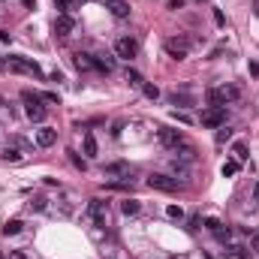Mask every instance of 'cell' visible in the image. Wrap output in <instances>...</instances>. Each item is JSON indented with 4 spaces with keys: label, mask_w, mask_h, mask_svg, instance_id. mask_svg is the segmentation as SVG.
I'll return each mask as SVG.
<instances>
[{
    "label": "cell",
    "mask_w": 259,
    "mask_h": 259,
    "mask_svg": "<svg viewBox=\"0 0 259 259\" xmlns=\"http://www.w3.org/2000/svg\"><path fill=\"white\" fill-rule=\"evenodd\" d=\"M241 97V88H235V84H220V88H211L208 91V103L211 106H229Z\"/></svg>",
    "instance_id": "1"
},
{
    "label": "cell",
    "mask_w": 259,
    "mask_h": 259,
    "mask_svg": "<svg viewBox=\"0 0 259 259\" xmlns=\"http://www.w3.org/2000/svg\"><path fill=\"white\" fill-rule=\"evenodd\" d=\"M0 66L9 69V72H24V75H42L39 63L27 60V57H6V60H0Z\"/></svg>",
    "instance_id": "2"
},
{
    "label": "cell",
    "mask_w": 259,
    "mask_h": 259,
    "mask_svg": "<svg viewBox=\"0 0 259 259\" xmlns=\"http://www.w3.org/2000/svg\"><path fill=\"white\" fill-rule=\"evenodd\" d=\"M21 100H24V115L30 118V121H45V106H42V97L39 94H30V91H24L21 94Z\"/></svg>",
    "instance_id": "3"
},
{
    "label": "cell",
    "mask_w": 259,
    "mask_h": 259,
    "mask_svg": "<svg viewBox=\"0 0 259 259\" xmlns=\"http://www.w3.org/2000/svg\"><path fill=\"white\" fill-rule=\"evenodd\" d=\"M202 127H226V106H208L205 112H202Z\"/></svg>",
    "instance_id": "4"
},
{
    "label": "cell",
    "mask_w": 259,
    "mask_h": 259,
    "mask_svg": "<svg viewBox=\"0 0 259 259\" xmlns=\"http://www.w3.org/2000/svg\"><path fill=\"white\" fill-rule=\"evenodd\" d=\"M166 51H169V57L184 60L187 51H190V39H187V36H169V39H166Z\"/></svg>",
    "instance_id": "5"
},
{
    "label": "cell",
    "mask_w": 259,
    "mask_h": 259,
    "mask_svg": "<svg viewBox=\"0 0 259 259\" xmlns=\"http://www.w3.org/2000/svg\"><path fill=\"white\" fill-rule=\"evenodd\" d=\"M148 187L151 190H160V193H175L178 190V181L175 178H169V175H148Z\"/></svg>",
    "instance_id": "6"
},
{
    "label": "cell",
    "mask_w": 259,
    "mask_h": 259,
    "mask_svg": "<svg viewBox=\"0 0 259 259\" xmlns=\"http://www.w3.org/2000/svg\"><path fill=\"white\" fill-rule=\"evenodd\" d=\"M139 54V42L133 39V36H121L118 42H115V57H124V60H133Z\"/></svg>",
    "instance_id": "7"
},
{
    "label": "cell",
    "mask_w": 259,
    "mask_h": 259,
    "mask_svg": "<svg viewBox=\"0 0 259 259\" xmlns=\"http://www.w3.org/2000/svg\"><path fill=\"white\" fill-rule=\"evenodd\" d=\"M157 139H160V145L169 148V151H175V148L184 142V136H181L178 130H169V127H160V130H157Z\"/></svg>",
    "instance_id": "8"
},
{
    "label": "cell",
    "mask_w": 259,
    "mask_h": 259,
    "mask_svg": "<svg viewBox=\"0 0 259 259\" xmlns=\"http://www.w3.org/2000/svg\"><path fill=\"white\" fill-rule=\"evenodd\" d=\"M103 175H106V178H127V175H130V163H124V160L106 163V166H103Z\"/></svg>",
    "instance_id": "9"
},
{
    "label": "cell",
    "mask_w": 259,
    "mask_h": 259,
    "mask_svg": "<svg viewBox=\"0 0 259 259\" xmlns=\"http://www.w3.org/2000/svg\"><path fill=\"white\" fill-rule=\"evenodd\" d=\"M88 214H91V220H94L97 226H106V220H109L106 202H100V199H91V205H88Z\"/></svg>",
    "instance_id": "10"
},
{
    "label": "cell",
    "mask_w": 259,
    "mask_h": 259,
    "mask_svg": "<svg viewBox=\"0 0 259 259\" xmlns=\"http://www.w3.org/2000/svg\"><path fill=\"white\" fill-rule=\"evenodd\" d=\"M205 226L214 232V238H217V241H229V238H232V229H229V226H223V223H220V220H214V217H211V220H205Z\"/></svg>",
    "instance_id": "11"
},
{
    "label": "cell",
    "mask_w": 259,
    "mask_h": 259,
    "mask_svg": "<svg viewBox=\"0 0 259 259\" xmlns=\"http://www.w3.org/2000/svg\"><path fill=\"white\" fill-rule=\"evenodd\" d=\"M72 27H75V21H72L66 12L54 18V33H57V36H69V33H72Z\"/></svg>",
    "instance_id": "12"
},
{
    "label": "cell",
    "mask_w": 259,
    "mask_h": 259,
    "mask_svg": "<svg viewBox=\"0 0 259 259\" xmlns=\"http://www.w3.org/2000/svg\"><path fill=\"white\" fill-rule=\"evenodd\" d=\"M54 142H57V130H51V127L36 130V145H39V148H51Z\"/></svg>",
    "instance_id": "13"
},
{
    "label": "cell",
    "mask_w": 259,
    "mask_h": 259,
    "mask_svg": "<svg viewBox=\"0 0 259 259\" xmlns=\"http://www.w3.org/2000/svg\"><path fill=\"white\" fill-rule=\"evenodd\" d=\"M94 69H100V72H112V69H115V57H112V54H100V57H94Z\"/></svg>",
    "instance_id": "14"
},
{
    "label": "cell",
    "mask_w": 259,
    "mask_h": 259,
    "mask_svg": "<svg viewBox=\"0 0 259 259\" xmlns=\"http://www.w3.org/2000/svg\"><path fill=\"white\" fill-rule=\"evenodd\" d=\"M109 9H112L115 18H127V15H130V3H124V0H112Z\"/></svg>",
    "instance_id": "15"
},
{
    "label": "cell",
    "mask_w": 259,
    "mask_h": 259,
    "mask_svg": "<svg viewBox=\"0 0 259 259\" xmlns=\"http://www.w3.org/2000/svg\"><path fill=\"white\" fill-rule=\"evenodd\" d=\"M75 66H78V69H94V54L75 51Z\"/></svg>",
    "instance_id": "16"
},
{
    "label": "cell",
    "mask_w": 259,
    "mask_h": 259,
    "mask_svg": "<svg viewBox=\"0 0 259 259\" xmlns=\"http://www.w3.org/2000/svg\"><path fill=\"white\" fill-rule=\"evenodd\" d=\"M175 151H178V157H181V160H196V148H193V145H187V142H181Z\"/></svg>",
    "instance_id": "17"
},
{
    "label": "cell",
    "mask_w": 259,
    "mask_h": 259,
    "mask_svg": "<svg viewBox=\"0 0 259 259\" xmlns=\"http://www.w3.org/2000/svg\"><path fill=\"white\" fill-rule=\"evenodd\" d=\"M84 154L97 157V139H94V133H84Z\"/></svg>",
    "instance_id": "18"
},
{
    "label": "cell",
    "mask_w": 259,
    "mask_h": 259,
    "mask_svg": "<svg viewBox=\"0 0 259 259\" xmlns=\"http://www.w3.org/2000/svg\"><path fill=\"white\" fill-rule=\"evenodd\" d=\"M0 157H3L6 163H21V151L18 148H9V145L3 148V154H0Z\"/></svg>",
    "instance_id": "19"
},
{
    "label": "cell",
    "mask_w": 259,
    "mask_h": 259,
    "mask_svg": "<svg viewBox=\"0 0 259 259\" xmlns=\"http://www.w3.org/2000/svg\"><path fill=\"white\" fill-rule=\"evenodd\" d=\"M121 211H124L127 217H133V214H139V202H136V199H124V202H121Z\"/></svg>",
    "instance_id": "20"
},
{
    "label": "cell",
    "mask_w": 259,
    "mask_h": 259,
    "mask_svg": "<svg viewBox=\"0 0 259 259\" xmlns=\"http://www.w3.org/2000/svg\"><path fill=\"white\" fill-rule=\"evenodd\" d=\"M220 172H223V178H232L235 172H238V160H226V163L220 166Z\"/></svg>",
    "instance_id": "21"
},
{
    "label": "cell",
    "mask_w": 259,
    "mask_h": 259,
    "mask_svg": "<svg viewBox=\"0 0 259 259\" xmlns=\"http://www.w3.org/2000/svg\"><path fill=\"white\" fill-rule=\"evenodd\" d=\"M21 226H24L21 220H9V223L3 226V235H18V232H21Z\"/></svg>",
    "instance_id": "22"
},
{
    "label": "cell",
    "mask_w": 259,
    "mask_h": 259,
    "mask_svg": "<svg viewBox=\"0 0 259 259\" xmlns=\"http://www.w3.org/2000/svg\"><path fill=\"white\" fill-rule=\"evenodd\" d=\"M142 94H145L148 100H157V97H160V88H157V84H148V81H145V84H142Z\"/></svg>",
    "instance_id": "23"
},
{
    "label": "cell",
    "mask_w": 259,
    "mask_h": 259,
    "mask_svg": "<svg viewBox=\"0 0 259 259\" xmlns=\"http://www.w3.org/2000/svg\"><path fill=\"white\" fill-rule=\"evenodd\" d=\"M232 154H235V160H238V163H241V160H247V145H244V142H235Z\"/></svg>",
    "instance_id": "24"
},
{
    "label": "cell",
    "mask_w": 259,
    "mask_h": 259,
    "mask_svg": "<svg viewBox=\"0 0 259 259\" xmlns=\"http://www.w3.org/2000/svg\"><path fill=\"white\" fill-rule=\"evenodd\" d=\"M166 214H169L172 220H184V208H181V205H169Z\"/></svg>",
    "instance_id": "25"
},
{
    "label": "cell",
    "mask_w": 259,
    "mask_h": 259,
    "mask_svg": "<svg viewBox=\"0 0 259 259\" xmlns=\"http://www.w3.org/2000/svg\"><path fill=\"white\" fill-rule=\"evenodd\" d=\"M127 81L133 84V88H142V84H145V78H142V75H139L136 69H130V72H127Z\"/></svg>",
    "instance_id": "26"
},
{
    "label": "cell",
    "mask_w": 259,
    "mask_h": 259,
    "mask_svg": "<svg viewBox=\"0 0 259 259\" xmlns=\"http://www.w3.org/2000/svg\"><path fill=\"white\" fill-rule=\"evenodd\" d=\"M54 3H57V9H63V12H69L75 3H78V0H54Z\"/></svg>",
    "instance_id": "27"
},
{
    "label": "cell",
    "mask_w": 259,
    "mask_h": 259,
    "mask_svg": "<svg viewBox=\"0 0 259 259\" xmlns=\"http://www.w3.org/2000/svg\"><path fill=\"white\" fill-rule=\"evenodd\" d=\"M69 160H72V166H75V169H81V172H84V169H88V163H84L81 157H75V154H69Z\"/></svg>",
    "instance_id": "28"
},
{
    "label": "cell",
    "mask_w": 259,
    "mask_h": 259,
    "mask_svg": "<svg viewBox=\"0 0 259 259\" xmlns=\"http://www.w3.org/2000/svg\"><path fill=\"white\" fill-rule=\"evenodd\" d=\"M30 208H33V211H45V199H42V196H36V199L30 202Z\"/></svg>",
    "instance_id": "29"
},
{
    "label": "cell",
    "mask_w": 259,
    "mask_h": 259,
    "mask_svg": "<svg viewBox=\"0 0 259 259\" xmlns=\"http://www.w3.org/2000/svg\"><path fill=\"white\" fill-rule=\"evenodd\" d=\"M250 247L259 253V232H253V235H250Z\"/></svg>",
    "instance_id": "30"
},
{
    "label": "cell",
    "mask_w": 259,
    "mask_h": 259,
    "mask_svg": "<svg viewBox=\"0 0 259 259\" xmlns=\"http://www.w3.org/2000/svg\"><path fill=\"white\" fill-rule=\"evenodd\" d=\"M9 259H30V256H27L24 250H12V253H9Z\"/></svg>",
    "instance_id": "31"
},
{
    "label": "cell",
    "mask_w": 259,
    "mask_h": 259,
    "mask_svg": "<svg viewBox=\"0 0 259 259\" xmlns=\"http://www.w3.org/2000/svg\"><path fill=\"white\" fill-rule=\"evenodd\" d=\"M42 100H45V103H60V100H57V94H42Z\"/></svg>",
    "instance_id": "32"
},
{
    "label": "cell",
    "mask_w": 259,
    "mask_h": 259,
    "mask_svg": "<svg viewBox=\"0 0 259 259\" xmlns=\"http://www.w3.org/2000/svg\"><path fill=\"white\" fill-rule=\"evenodd\" d=\"M229 136H232V133H229V130H220V133H217V142H226V139H229Z\"/></svg>",
    "instance_id": "33"
},
{
    "label": "cell",
    "mask_w": 259,
    "mask_h": 259,
    "mask_svg": "<svg viewBox=\"0 0 259 259\" xmlns=\"http://www.w3.org/2000/svg\"><path fill=\"white\" fill-rule=\"evenodd\" d=\"M250 72H253V75H256V78H259V63H256V60H253V63H250Z\"/></svg>",
    "instance_id": "34"
},
{
    "label": "cell",
    "mask_w": 259,
    "mask_h": 259,
    "mask_svg": "<svg viewBox=\"0 0 259 259\" xmlns=\"http://www.w3.org/2000/svg\"><path fill=\"white\" fill-rule=\"evenodd\" d=\"M253 199H256V202H259V184H256V187H253Z\"/></svg>",
    "instance_id": "35"
},
{
    "label": "cell",
    "mask_w": 259,
    "mask_h": 259,
    "mask_svg": "<svg viewBox=\"0 0 259 259\" xmlns=\"http://www.w3.org/2000/svg\"><path fill=\"white\" fill-rule=\"evenodd\" d=\"M253 9H256V15H259V0H253Z\"/></svg>",
    "instance_id": "36"
},
{
    "label": "cell",
    "mask_w": 259,
    "mask_h": 259,
    "mask_svg": "<svg viewBox=\"0 0 259 259\" xmlns=\"http://www.w3.org/2000/svg\"><path fill=\"white\" fill-rule=\"evenodd\" d=\"M0 259H3V256H0Z\"/></svg>",
    "instance_id": "37"
},
{
    "label": "cell",
    "mask_w": 259,
    "mask_h": 259,
    "mask_svg": "<svg viewBox=\"0 0 259 259\" xmlns=\"http://www.w3.org/2000/svg\"><path fill=\"white\" fill-rule=\"evenodd\" d=\"M78 3H81V0H78Z\"/></svg>",
    "instance_id": "38"
}]
</instances>
